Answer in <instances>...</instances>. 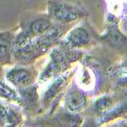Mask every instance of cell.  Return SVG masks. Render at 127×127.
<instances>
[{
    "mask_svg": "<svg viewBox=\"0 0 127 127\" xmlns=\"http://www.w3.org/2000/svg\"><path fill=\"white\" fill-rule=\"evenodd\" d=\"M83 56L82 51L78 49H72L68 46L60 43L52 48L50 60L46 67L39 75L38 82L43 83L47 82L54 77L58 76L61 73L65 72L69 69L73 62H76L81 59Z\"/></svg>",
    "mask_w": 127,
    "mask_h": 127,
    "instance_id": "7a4b0ae2",
    "label": "cell"
},
{
    "mask_svg": "<svg viewBox=\"0 0 127 127\" xmlns=\"http://www.w3.org/2000/svg\"><path fill=\"white\" fill-rule=\"evenodd\" d=\"M18 95H19V102L18 104L22 105L24 110L27 111V113H37L36 110L40 109V101L39 96L37 93L36 87H27L23 89H18Z\"/></svg>",
    "mask_w": 127,
    "mask_h": 127,
    "instance_id": "8fae6325",
    "label": "cell"
},
{
    "mask_svg": "<svg viewBox=\"0 0 127 127\" xmlns=\"http://www.w3.org/2000/svg\"><path fill=\"white\" fill-rule=\"evenodd\" d=\"M89 105L87 94L77 87H71L64 97V108L70 113H79Z\"/></svg>",
    "mask_w": 127,
    "mask_h": 127,
    "instance_id": "9c48e42d",
    "label": "cell"
},
{
    "mask_svg": "<svg viewBox=\"0 0 127 127\" xmlns=\"http://www.w3.org/2000/svg\"><path fill=\"white\" fill-rule=\"evenodd\" d=\"M15 35L12 31L0 33V65L9 64L14 48Z\"/></svg>",
    "mask_w": 127,
    "mask_h": 127,
    "instance_id": "7c38bea8",
    "label": "cell"
},
{
    "mask_svg": "<svg viewBox=\"0 0 127 127\" xmlns=\"http://www.w3.org/2000/svg\"><path fill=\"white\" fill-rule=\"evenodd\" d=\"M0 99L5 100L9 103H18L19 95L18 92L15 91L12 87L8 86L6 82L0 79Z\"/></svg>",
    "mask_w": 127,
    "mask_h": 127,
    "instance_id": "9a60e30c",
    "label": "cell"
},
{
    "mask_svg": "<svg viewBox=\"0 0 127 127\" xmlns=\"http://www.w3.org/2000/svg\"><path fill=\"white\" fill-rule=\"evenodd\" d=\"M6 102V101H5ZM0 99V126H19L23 124V115L19 108L9 105Z\"/></svg>",
    "mask_w": 127,
    "mask_h": 127,
    "instance_id": "30bf717a",
    "label": "cell"
},
{
    "mask_svg": "<svg viewBox=\"0 0 127 127\" xmlns=\"http://www.w3.org/2000/svg\"><path fill=\"white\" fill-rule=\"evenodd\" d=\"M2 69H1V65H0V79H1V77H2Z\"/></svg>",
    "mask_w": 127,
    "mask_h": 127,
    "instance_id": "2e32d148",
    "label": "cell"
},
{
    "mask_svg": "<svg viewBox=\"0 0 127 127\" xmlns=\"http://www.w3.org/2000/svg\"><path fill=\"white\" fill-rule=\"evenodd\" d=\"M61 26L59 24L53 25L46 33L32 39L22 46L13 48L12 55L14 59L22 65H30L39 57L45 55L51 48L61 42L62 35L64 34Z\"/></svg>",
    "mask_w": 127,
    "mask_h": 127,
    "instance_id": "6da1fadb",
    "label": "cell"
},
{
    "mask_svg": "<svg viewBox=\"0 0 127 127\" xmlns=\"http://www.w3.org/2000/svg\"><path fill=\"white\" fill-rule=\"evenodd\" d=\"M114 106H115L114 98L112 96H110V95H105V96H102L95 101V103L93 105V109L96 114L101 115V114L105 113L106 111L113 108Z\"/></svg>",
    "mask_w": 127,
    "mask_h": 127,
    "instance_id": "5bb4252c",
    "label": "cell"
},
{
    "mask_svg": "<svg viewBox=\"0 0 127 127\" xmlns=\"http://www.w3.org/2000/svg\"><path fill=\"white\" fill-rule=\"evenodd\" d=\"M53 22L47 16V15H41L22 28L20 32L15 35L14 38V48L24 45L27 42L31 41L42 34L46 33L48 30H50L53 27Z\"/></svg>",
    "mask_w": 127,
    "mask_h": 127,
    "instance_id": "277c9868",
    "label": "cell"
},
{
    "mask_svg": "<svg viewBox=\"0 0 127 127\" xmlns=\"http://www.w3.org/2000/svg\"><path fill=\"white\" fill-rule=\"evenodd\" d=\"M6 80L17 89H23L33 86L36 81L35 69L24 66H14L6 71Z\"/></svg>",
    "mask_w": 127,
    "mask_h": 127,
    "instance_id": "ba28073f",
    "label": "cell"
},
{
    "mask_svg": "<svg viewBox=\"0 0 127 127\" xmlns=\"http://www.w3.org/2000/svg\"><path fill=\"white\" fill-rule=\"evenodd\" d=\"M126 114V101L120 103L118 106H114L113 108H111L110 110L106 111L105 113L99 115L97 117L96 123L98 125L107 123L109 121H112L113 119H116L120 117V116H123Z\"/></svg>",
    "mask_w": 127,
    "mask_h": 127,
    "instance_id": "4fadbf2b",
    "label": "cell"
},
{
    "mask_svg": "<svg viewBox=\"0 0 127 127\" xmlns=\"http://www.w3.org/2000/svg\"><path fill=\"white\" fill-rule=\"evenodd\" d=\"M75 71H76V68H73L71 70H66L65 72H63L61 74H59L58 76L53 78L54 80L50 83V86L47 88V90L43 94V97H42V100H41L42 107L45 109L50 107L52 102L66 88V86L70 81L71 77L73 76Z\"/></svg>",
    "mask_w": 127,
    "mask_h": 127,
    "instance_id": "8992f818",
    "label": "cell"
},
{
    "mask_svg": "<svg viewBox=\"0 0 127 127\" xmlns=\"http://www.w3.org/2000/svg\"><path fill=\"white\" fill-rule=\"evenodd\" d=\"M89 15L88 9L80 2L70 0H48L47 16L53 23L67 25Z\"/></svg>",
    "mask_w": 127,
    "mask_h": 127,
    "instance_id": "3957f363",
    "label": "cell"
},
{
    "mask_svg": "<svg viewBox=\"0 0 127 127\" xmlns=\"http://www.w3.org/2000/svg\"><path fill=\"white\" fill-rule=\"evenodd\" d=\"M94 33L86 26H77L70 30L64 38H62L61 43L72 49H82L92 45L94 40Z\"/></svg>",
    "mask_w": 127,
    "mask_h": 127,
    "instance_id": "52a82bcc",
    "label": "cell"
},
{
    "mask_svg": "<svg viewBox=\"0 0 127 127\" xmlns=\"http://www.w3.org/2000/svg\"><path fill=\"white\" fill-rule=\"evenodd\" d=\"M94 35L95 38H98L100 41L104 42V43H106L108 46L114 49L123 50L126 48V36L119 29L118 18L111 13L107 14L105 33L101 36L95 33Z\"/></svg>",
    "mask_w": 127,
    "mask_h": 127,
    "instance_id": "5b68a950",
    "label": "cell"
}]
</instances>
